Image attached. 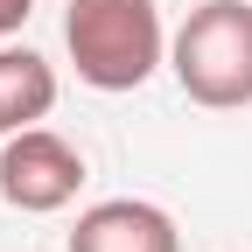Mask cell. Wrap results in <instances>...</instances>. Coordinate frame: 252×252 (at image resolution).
I'll list each match as a JSON object with an SVG mask.
<instances>
[{
    "mask_svg": "<svg viewBox=\"0 0 252 252\" xmlns=\"http://www.w3.org/2000/svg\"><path fill=\"white\" fill-rule=\"evenodd\" d=\"M63 49L91 91H140L168 63V28L154 0H70L63 7Z\"/></svg>",
    "mask_w": 252,
    "mask_h": 252,
    "instance_id": "obj_1",
    "label": "cell"
},
{
    "mask_svg": "<svg viewBox=\"0 0 252 252\" xmlns=\"http://www.w3.org/2000/svg\"><path fill=\"white\" fill-rule=\"evenodd\" d=\"M168 70L189 105L238 112L252 105V7L245 0H203L168 35Z\"/></svg>",
    "mask_w": 252,
    "mask_h": 252,
    "instance_id": "obj_2",
    "label": "cell"
},
{
    "mask_svg": "<svg viewBox=\"0 0 252 252\" xmlns=\"http://www.w3.org/2000/svg\"><path fill=\"white\" fill-rule=\"evenodd\" d=\"M84 189V154L49 133V126H21V133L0 140V196H7L21 217H49L70 210Z\"/></svg>",
    "mask_w": 252,
    "mask_h": 252,
    "instance_id": "obj_3",
    "label": "cell"
},
{
    "mask_svg": "<svg viewBox=\"0 0 252 252\" xmlns=\"http://www.w3.org/2000/svg\"><path fill=\"white\" fill-rule=\"evenodd\" d=\"M70 252H182V231L147 196H105V203H91L77 217Z\"/></svg>",
    "mask_w": 252,
    "mask_h": 252,
    "instance_id": "obj_4",
    "label": "cell"
},
{
    "mask_svg": "<svg viewBox=\"0 0 252 252\" xmlns=\"http://www.w3.org/2000/svg\"><path fill=\"white\" fill-rule=\"evenodd\" d=\"M56 105V70L35 49H7L0 42V140L21 133V126H42Z\"/></svg>",
    "mask_w": 252,
    "mask_h": 252,
    "instance_id": "obj_5",
    "label": "cell"
},
{
    "mask_svg": "<svg viewBox=\"0 0 252 252\" xmlns=\"http://www.w3.org/2000/svg\"><path fill=\"white\" fill-rule=\"evenodd\" d=\"M28 14H35V0H0V42H7V35H21V28H28Z\"/></svg>",
    "mask_w": 252,
    "mask_h": 252,
    "instance_id": "obj_6",
    "label": "cell"
}]
</instances>
